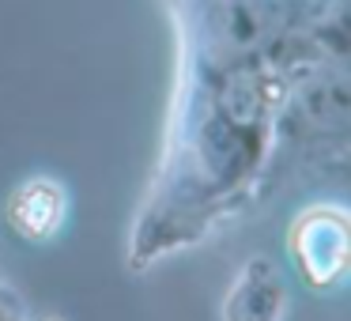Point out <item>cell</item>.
<instances>
[{
  "mask_svg": "<svg viewBox=\"0 0 351 321\" xmlns=\"http://www.w3.org/2000/svg\"><path fill=\"white\" fill-rule=\"evenodd\" d=\"M61 219V193L49 182H34L16 200V223L27 235H49Z\"/></svg>",
  "mask_w": 351,
  "mask_h": 321,
  "instance_id": "6da1fadb",
  "label": "cell"
}]
</instances>
